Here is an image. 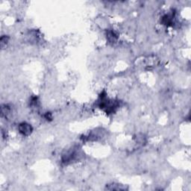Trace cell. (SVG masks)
<instances>
[{
  "mask_svg": "<svg viewBox=\"0 0 191 191\" xmlns=\"http://www.w3.org/2000/svg\"><path fill=\"white\" fill-rule=\"evenodd\" d=\"M33 128L32 126L26 122H22L19 126V131L24 136H28L32 134Z\"/></svg>",
  "mask_w": 191,
  "mask_h": 191,
  "instance_id": "obj_1",
  "label": "cell"
},
{
  "mask_svg": "<svg viewBox=\"0 0 191 191\" xmlns=\"http://www.w3.org/2000/svg\"><path fill=\"white\" fill-rule=\"evenodd\" d=\"M8 37H7V36H6V35L2 36V37H1V40H0L2 48H3L5 46H6V44H7V43H8Z\"/></svg>",
  "mask_w": 191,
  "mask_h": 191,
  "instance_id": "obj_2",
  "label": "cell"
},
{
  "mask_svg": "<svg viewBox=\"0 0 191 191\" xmlns=\"http://www.w3.org/2000/svg\"><path fill=\"white\" fill-rule=\"evenodd\" d=\"M46 120H51V114L50 113H46Z\"/></svg>",
  "mask_w": 191,
  "mask_h": 191,
  "instance_id": "obj_3",
  "label": "cell"
}]
</instances>
